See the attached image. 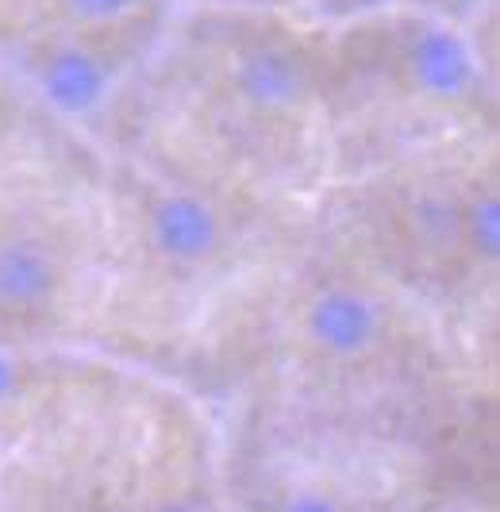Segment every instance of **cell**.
Wrapping results in <instances>:
<instances>
[{"mask_svg": "<svg viewBox=\"0 0 500 512\" xmlns=\"http://www.w3.org/2000/svg\"><path fill=\"white\" fill-rule=\"evenodd\" d=\"M108 251V151L0 74V355L89 339Z\"/></svg>", "mask_w": 500, "mask_h": 512, "instance_id": "cell-4", "label": "cell"}, {"mask_svg": "<svg viewBox=\"0 0 500 512\" xmlns=\"http://www.w3.org/2000/svg\"><path fill=\"white\" fill-rule=\"evenodd\" d=\"M174 0H0V74L100 139Z\"/></svg>", "mask_w": 500, "mask_h": 512, "instance_id": "cell-8", "label": "cell"}, {"mask_svg": "<svg viewBox=\"0 0 500 512\" xmlns=\"http://www.w3.org/2000/svg\"><path fill=\"white\" fill-rule=\"evenodd\" d=\"M320 212L443 320L493 312L500 274L493 135L339 178Z\"/></svg>", "mask_w": 500, "mask_h": 512, "instance_id": "cell-6", "label": "cell"}, {"mask_svg": "<svg viewBox=\"0 0 500 512\" xmlns=\"http://www.w3.org/2000/svg\"><path fill=\"white\" fill-rule=\"evenodd\" d=\"M239 401L381 432L450 439L477 428L443 316L308 212L262 308Z\"/></svg>", "mask_w": 500, "mask_h": 512, "instance_id": "cell-3", "label": "cell"}, {"mask_svg": "<svg viewBox=\"0 0 500 512\" xmlns=\"http://www.w3.org/2000/svg\"><path fill=\"white\" fill-rule=\"evenodd\" d=\"M466 436L427 439L243 401L224 447L227 512H454L474 493Z\"/></svg>", "mask_w": 500, "mask_h": 512, "instance_id": "cell-7", "label": "cell"}, {"mask_svg": "<svg viewBox=\"0 0 500 512\" xmlns=\"http://www.w3.org/2000/svg\"><path fill=\"white\" fill-rule=\"evenodd\" d=\"M308 208L108 154V251L89 339L177 389L239 393Z\"/></svg>", "mask_w": 500, "mask_h": 512, "instance_id": "cell-1", "label": "cell"}, {"mask_svg": "<svg viewBox=\"0 0 500 512\" xmlns=\"http://www.w3.org/2000/svg\"><path fill=\"white\" fill-rule=\"evenodd\" d=\"M100 147L300 205L331 178L316 31L285 8L174 4L104 112Z\"/></svg>", "mask_w": 500, "mask_h": 512, "instance_id": "cell-2", "label": "cell"}, {"mask_svg": "<svg viewBox=\"0 0 500 512\" xmlns=\"http://www.w3.org/2000/svg\"><path fill=\"white\" fill-rule=\"evenodd\" d=\"M331 178L493 135V81L458 20L412 4L354 12L316 31Z\"/></svg>", "mask_w": 500, "mask_h": 512, "instance_id": "cell-5", "label": "cell"}, {"mask_svg": "<svg viewBox=\"0 0 500 512\" xmlns=\"http://www.w3.org/2000/svg\"><path fill=\"white\" fill-rule=\"evenodd\" d=\"M397 4H412V8H424V12H435V16H447V20H466V16H477L485 0H397Z\"/></svg>", "mask_w": 500, "mask_h": 512, "instance_id": "cell-9", "label": "cell"}]
</instances>
